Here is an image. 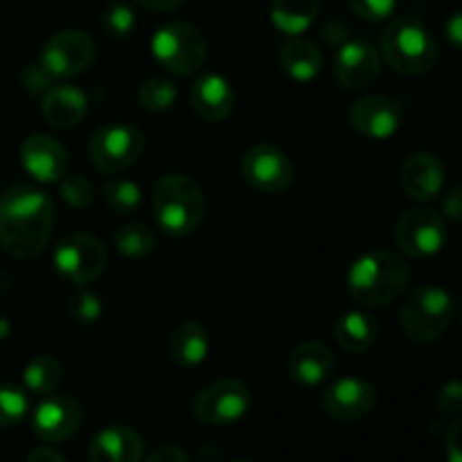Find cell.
<instances>
[{"label":"cell","instance_id":"cell-1","mask_svg":"<svg viewBox=\"0 0 462 462\" xmlns=\"http://www.w3.org/2000/svg\"><path fill=\"white\" fill-rule=\"evenodd\" d=\"M54 203L43 189L14 185L0 197V248L14 260H34L48 246Z\"/></svg>","mask_w":462,"mask_h":462},{"label":"cell","instance_id":"cell-2","mask_svg":"<svg viewBox=\"0 0 462 462\" xmlns=\"http://www.w3.org/2000/svg\"><path fill=\"white\" fill-rule=\"evenodd\" d=\"M411 284L409 262L400 253L377 251L356 257L347 273V291L361 307H386L395 302Z\"/></svg>","mask_w":462,"mask_h":462},{"label":"cell","instance_id":"cell-3","mask_svg":"<svg viewBox=\"0 0 462 462\" xmlns=\"http://www.w3.org/2000/svg\"><path fill=\"white\" fill-rule=\"evenodd\" d=\"M152 208L162 233L170 237H188L206 217V197L188 174L171 171L153 185Z\"/></svg>","mask_w":462,"mask_h":462},{"label":"cell","instance_id":"cell-4","mask_svg":"<svg viewBox=\"0 0 462 462\" xmlns=\"http://www.w3.org/2000/svg\"><path fill=\"white\" fill-rule=\"evenodd\" d=\"M382 52L388 66L400 75L420 77L436 68L440 48L433 32L411 16L395 18L382 34Z\"/></svg>","mask_w":462,"mask_h":462},{"label":"cell","instance_id":"cell-5","mask_svg":"<svg viewBox=\"0 0 462 462\" xmlns=\"http://www.w3.org/2000/svg\"><path fill=\"white\" fill-rule=\"evenodd\" d=\"M454 316V298L445 289L436 284H420L402 305L400 325L411 341L429 346L445 337Z\"/></svg>","mask_w":462,"mask_h":462},{"label":"cell","instance_id":"cell-6","mask_svg":"<svg viewBox=\"0 0 462 462\" xmlns=\"http://www.w3.org/2000/svg\"><path fill=\"white\" fill-rule=\"evenodd\" d=\"M152 54L170 75L188 77L208 59V41L194 23L170 21L152 36Z\"/></svg>","mask_w":462,"mask_h":462},{"label":"cell","instance_id":"cell-7","mask_svg":"<svg viewBox=\"0 0 462 462\" xmlns=\"http://www.w3.org/2000/svg\"><path fill=\"white\" fill-rule=\"evenodd\" d=\"M144 153V134L134 125L116 122L95 131L88 140V158L99 174L131 170Z\"/></svg>","mask_w":462,"mask_h":462},{"label":"cell","instance_id":"cell-8","mask_svg":"<svg viewBox=\"0 0 462 462\" xmlns=\"http://www.w3.org/2000/svg\"><path fill=\"white\" fill-rule=\"evenodd\" d=\"M106 248L90 233H68L52 251V264L57 273L77 287L95 282L106 271Z\"/></svg>","mask_w":462,"mask_h":462},{"label":"cell","instance_id":"cell-9","mask_svg":"<svg viewBox=\"0 0 462 462\" xmlns=\"http://www.w3.org/2000/svg\"><path fill=\"white\" fill-rule=\"evenodd\" d=\"M251 411V391L239 379H219L197 393L192 402L194 418L208 427H228Z\"/></svg>","mask_w":462,"mask_h":462},{"label":"cell","instance_id":"cell-10","mask_svg":"<svg viewBox=\"0 0 462 462\" xmlns=\"http://www.w3.org/2000/svg\"><path fill=\"white\" fill-rule=\"evenodd\" d=\"M449 239L447 221L431 208H411L397 219L395 242L404 255L427 260L438 255Z\"/></svg>","mask_w":462,"mask_h":462},{"label":"cell","instance_id":"cell-11","mask_svg":"<svg viewBox=\"0 0 462 462\" xmlns=\"http://www.w3.org/2000/svg\"><path fill=\"white\" fill-rule=\"evenodd\" d=\"M97 57L93 36L81 30H61L45 41L39 61L54 79H70L88 70Z\"/></svg>","mask_w":462,"mask_h":462},{"label":"cell","instance_id":"cell-12","mask_svg":"<svg viewBox=\"0 0 462 462\" xmlns=\"http://www.w3.org/2000/svg\"><path fill=\"white\" fill-rule=\"evenodd\" d=\"M242 176L257 192L280 194L291 185L293 165L282 149L269 143H257L244 153Z\"/></svg>","mask_w":462,"mask_h":462},{"label":"cell","instance_id":"cell-13","mask_svg":"<svg viewBox=\"0 0 462 462\" xmlns=\"http://www.w3.org/2000/svg\"><path fill=\"white\" fill-rule=\"evenodd\" d=\"M334 77L350 93H365L382 77V57L368 41H346L334 54Z\"/></svg>","mask_w":462,"mask_h":462},{"label":"cell","instance_id":"cell-14","mask_svg":"<svg viewBox=\"0 0 462 462\" xmlns=\"http://www.w3.org/2000/svg\"><path fill=\"white\" fill-rule=\"evenodd\" d=\"M320 406L337 422H356L374 411L377 391L361 377H343L323 393Z\"/></svg>","mask_w":462,"mask_h":462},{"label":"cell","instance_id":"cell-15","mask_svg":"<svg viewBox=\"0 0 462 462\" xmlns=\"http://www.w3.org/2000/svg\"><path fill=\"white\" fill-rule=\"evenodd\" d=\"M404 111L400 102L388 95H365L350 108V125L368 140H388L400 131Z\"/></svg>","mask_w":462,"mask_h":462},{"label":"cell","instance_id":"cell-16","mask_svg":"<svg viewBox=\"0 0 462 462\" xmlns=\"http://www.w3.org/2000/svg\"><path fill=\"white\" fill-rule=\"evenodd\" d=\"M84 422L79 402L68 395H48L32 413V431L45 442H63L75 436Z\"/></svg>","mask_w":462,"mask_h":462},{"label":"cell","instance_id":"cell-17","mask_svg":"<svg viewBox=\"0 0 462 462\" xmlns=\"http://www.w3.org/2000/svg\"><path fill=\"white\" fill-rule=\"evenodd\" d=\"M447 180V167L433 152H415L400 170V185L413 201L427 203L442 192Z\"/></svg>","mask_w":462,"mask_h":462},{"label":"cell","instance_id":"cell-18","mask_svg":"<svg viewBox=\"0 0 462 462\" xmlns=\"http://www.w3.org/2000/svg\"><path fill=\"white\" fill-rule=\"evenodd\" d=\"M21 165L39 183H59L68 171V152L52 135H30L21 144Z\"/></svg>","mask_w":462,"mask_h":462},{"label":"cell","instance_id":"cell-19","mask_svg":"<svg viewBox=\"0 0 462 462\" xmlns=\"http://www.w3.org/2000/svg\"><path fill=\"white\" fill-rule=\"evenodd\" d=\"M194 113L206 122H221L233 113L235 88L219 72H203L189 88Z\"/></svg>","mask_w":462,"mask_h":462},{"label":"cell","instance_id":"cell-20","mask_svg":"<svg viewBox=\"0 0 462 462\" xmlns=\"http://www.w3.org/2000/svg\"><path fill=\"white\" fill-rule=\"evenodd\" d=\"M41 113L54 129H75L88 113V97L79 86L52 84L41 99Z\"/></svg>","mask_w":462,"mask_h":462},{"label":"cell","instance_id":"cell-21","mask_svg":"<svg viewBox=\"0 0 462 462\" xmlns=\"http://www.w3.org/2000/svg\"><path fill=\"white\" fill-rule=\"evenodd\" d=\"M144 442L138 431L125 424H111L93 436L88 445L90 462H140Z\"/></svg>","mask_w":462,"mask_h":462},{"label":"cell","instance_id":"cell-22","mask_svg":"<svg viewBox=\"0 0 462 462\" xmlns=\"http://www.w3.org/2000/svg\"><path fill=\"white\" fill-rule=\"evenodd\" d=\"M287 368L293 382L305 388H316L332 377L334 355L325 343L302 341L289 355Z\"/></svg>","mask_w":462,"mask_h":462},{"label":"cell","instance_id":"cell-23","mask_svg":"<svg viewBox=\"0 0 462 462\" xmlns=\"http://www.w3.org/2000/svg\"><path fill=\"white\" fill-rule=\"evenodd\" d=\"M280 68L293 81H314L323 70V54L314 41L291 36L280 50Z\"/></svg>","mask_w":462,"mask_h":462},{"label":"cell","instance_id":"cell-24","mask_svg":"<svg viewBox=\"0 0 462 462\" xmlns=\"http://www.w3.org/2000/svg\"><path fill=\"white\" fill-rule=\"evenodd\" d=\"M210 355V337L197 320H183L170 337V356L180 368H197Z\"/></svg>","mask_w":462,"mask_h":462},{"label":"cell","instance_id":"cell-25","mask_svg":"<svg viewBox=\"0 0 462 462\" xmlns=\"http://www.w3.org/2000/svg\"><path fill=\"white\" fill-rule=\"evenodd\" d=\"M334 337L346 352H365L377 343L379 325L368 311H347L337 320Z\"/></svg>","mask_w":462,"mask_h":462},{"label":"cell","instance_id":"cell-26","mask_svg":"<svg viewBox=\"0 0 462 462\" xmlns=\"http://www.w3.org/2000/svg\"><path fill=\"white\" fill-rule=\"evenodd\" d=\"M320 14V0H271V21L282 34L300 36Z\"/></svg>","mask_w":462,"mask_h":462},{"label":"cell","instance_id":"cell-27","mask_svg":"<svg viewBox=\"0 0 462 462\" xmlns=\"http://www.w3.org/2000/svg\"><path fill=\"white\" fill-rule=\"evenodd\" d=\"M63 379V368L54 356L50 355H39L25 365L23 370V382H25V388L34 395L48 397L52 395L59 388Z\"/></svg>","mask_w":462,"mask_h":462},{"label":"cell","instance_id":"cell-28","mask_svg":"<svg viewBox=\"0 0 462 462\" xmlns=\"http://www.w3.org/2000/svg\"><path fill=\"white\" fill-rule=\"evenodd\" d=\"M117 253L129 260H144L153 255L158 248V237L149 226L144 224H125L116 230L113 237Z\"/></svg>","mask_w":462,"mask_h":462},{"label":"cell","instance_id":"cell-29","mask_svg":"<svg viewBox=\"0 0 462 462\" xmlns=\"http://www.w3.org/2000/svg\"><path fill=\"white\" fill-rule=\"evenodd\" d=\"M102 197L108 210L116 212V215L129 217L143 208V189H140V185L129 179H120V176L106 179L102 188Z\"/></svg>","mask_w":462,"mask_h":462},{"label":"cell","instance_id":"cell-30","mask_svg":"<svg viewBox=\"0 0 462 462\" xmlns=\"http://www.w3.org/2000/svg\"><path fill=\"white\" fill-rule=\"evenodd\" d=\"M99 25H102L104 34L122 41L134 34L135 25H138V16H135V9L126 0H108L102 9V16H99Z\"/></svg>","mask_w":462,"mask_h":462},{"label":"cell","instance_id":"cell-31","mask_svg":"<svg viewBox=\"0 0 462 462\" xmlns=\"http://www.w3.org/2000/svg\"><path fill=\"white\" fill-rule=\"evenodd\" d=\"M179 97V88L167 77H149L138 88V104L149 113L170 111Z\"/></svg>","mask_w":462,"mask_h":462},{"label":"cell","instance_id":"cell-32","mask_svg":"<svg viewBox=\"0 0 462 462\" xmlns=\"http://www.w3.org/2000/svg\"><path fill=\"white\" fill-rule=\"evenodd\" d=\"M66 310L68 319L75 325H79V328H90V325L99 323V319L104 316L102 298L86 287H77L75 291L68 296Z\"/></svg>","mask_w":462,"mask_h":462},{"label":"cell","instance_id":"cell-33","mask_svg":"<svg viewBox=\"0 0 462 462\" xmlns=\"http://www.w3.org/2000/svg\"><path fill=\"white\" fill-rule=\"evenodd\" d=\"M30 411L25 388L16 383H0V429L16 427Z\"/></svg>","mask_w":462,"mask_h":462},{"label":"cell","instance_id":"cell-34","mask_svg":"<svg viewBox=\"0 0 462 462\" xmlns=\"http://www.w3.org/2000/svg\"><path fill=\"white\" fill-rule=\"evenodd\" d=\"M59 189H61V199L70 208H88L95 201V188L86 176L81 174H68L59 180Z\"/></svg>","mask_w":462,"mask_h":462},{"label":"cell","instance_id":"cell-35","mask_svg":"<svg viewBox=\"0 0 462 462\" xmlns=\"http://www.w3.org/2000/svg\"><path fill=\"white\" fill-rule=\"evenodd\" d=\"M352 12L368 23H382L393 16L397 0H350Z\"/></svg>","mask_w":462,"mask_h":462},{"label":"cell","instance_id":"cell-36","mask_svg":"<svg viewBox=\"0 0 462 462\" xmlns=\"http://www.w3.org/2000/svg\"><path fill=\"white\" fill-rule=\"evenodd\" d=\"M436 404L438 411L447 415V418H458V415H462V382H456V379L447 382L438 391Z\"/></svg>","mask_w":462,"mask_h":462},{"label":"cell","instance_id":"cell-37","mask_svg":"<svg viewBox=\"0 0 462 462\" xmlns=\"http://www.w3.org/2000/svg\"><path fill=\"white\" fill-rule=\"evenodd\" d=\"M52 84H54V77L45 70L41 61L30 63V66L25 68V72H23V86H25L32 95L45 93Z\"/></svg>","mask_w":462,"mask_h":462},{"label":"cell","instance_id":"cell-38","mask_svg":"<svg viewBox=\"0 0 462 462\" xmlns=\"http://www.w3.org/2000/svg\"><path fill=\"white\" fill-rule=\"evenodd\" d=\"M445 449H447V460L462 462V418L456 420V422L447 429Z\"/></svg>","mask_w":462,"mask_h":462},{"label":"cell","instance_id":"cell-39","mask_svg":"<svg viewBox=\"0 0 462 462\" xmlns=\"http://www.w3.org/2000/svg\"><path fill=\"white\" fill-rule=\"evenodd\" d=\"M442 212L447 219L462 224V185H456L442 199Z\"/></svg>","mask_w":462,"mask_h":462},{"label":"cell","instance_id":"cell-40","mask_svg":"<svg viewBox=\"0 0 462 462\" xmlns=\"http://www.w3.org/2000/svg\"><path fill=\"white\" fill-rule=\"evenodd\" d=\"M144 462H192L188 451H183L176 445H162L153 451Z\"/></svg>","mask_w":462,"mask_h":462},{"label":"cell","instance_id":"cell-41","mask_svg":"<svg viewBox=\"0 0 462 462\" xmlns=\"http://www.w3.org/2000/svg\"><path fill=\"white\" fill-rule=\"evenodd\" d=\"M445 34H447V41L462 52V9H458V12H454L449 18H447Z\"/></svg>","mask_w":462,"mask_h":462},{"label":"cell","instance_id":"cell-42","mask_svg":"<svg viewBox=\"0 0 462 462\" xmlns=\"http://www.w3.org/2000/svg\"><path fill=\"white\" fill-rule=\"evenodd\" d=\"M25 462H68V460L63 458L57 449H52V447H36V449L30 451V456H27Z\"/></svg>","mask_w":462,"mask_h":462},{"label":"cell","instance_id":"cell-43","mask_svg":"<svg viewBox=\"0 0 462 462\" xmlns=\"http://www.w3.org/2000/svg\"><path fill=\"white\" fill-rule=\"evenodd\" d=\"M134 3L149 12H171V9H179L185 0H134Z\"/></svg>","mask_w":462,"mask_h":462},{"label":"cell","instance_id":"cell-44","mask_svg":"<svg viewBox=\"0 0 462 462\" xmlns=\"http://www.w3.org/2000/svg\"><path fill=\"white\" fill-rule=\"evenodd\" d=\"M9 334H12V323H9L7 316L0 314V341H5Z\"/></svg>","mask_w":462,"mask_h":462},{"label":"cell","instance_id":"cell-45","mask_svg":"<svg viewBox=\"0 0 462 462\" xmlns=\"http://www.w3.org/2000/svg\"><path fill=\"white\" fill-rule=\"evenodd\" d=\"M230 462H257V460H253V458H237V460H230Z\"/></svg>","mask_w":462,"mask_h":462},{"label":"cell","instance_id":"cell-46","mask_svg":"<svg viewBox=\"0 0 462 462\" xmlns=\"http://www.w3.org/2000/svg\"><path fill=\"white\" fill-rule=\"evenodd\" d=\"M460 323H462V316H460Z\"/></svg>","mask_w":462,"mask_h":462}]
</instances>
